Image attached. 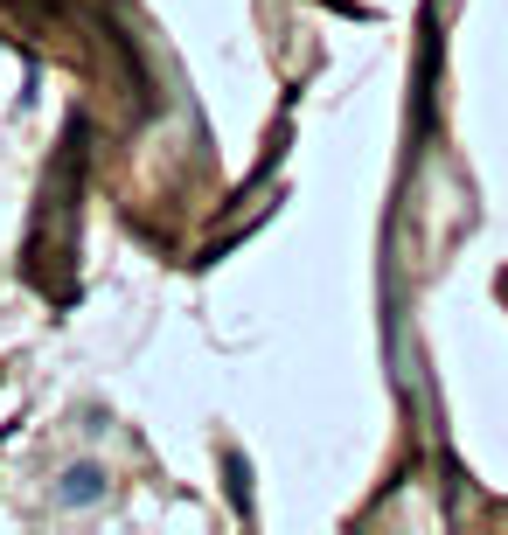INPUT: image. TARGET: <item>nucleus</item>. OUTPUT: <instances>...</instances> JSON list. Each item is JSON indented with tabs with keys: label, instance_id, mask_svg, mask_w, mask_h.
I'll return each instance as SVG.
<instances>
[{
	"label": "nucleus",
	"instance_id": "f257e3e1",
	"mask_svg": "<svg viewBox=\"0 0 508 535\" xmlns=\"http://www.w3.org/2000/svg\"><path fill=\"white\" fill-rule=\"evenodd\" d=\"M98 494H105V466H98V459H77V466L63 473V487H56L63 508H91Z\"/></svg>",
	"mask_w": 508,
	"mask_h": 535
}]
</instances>
